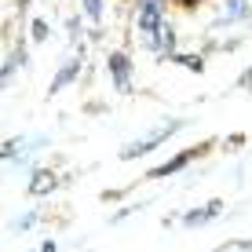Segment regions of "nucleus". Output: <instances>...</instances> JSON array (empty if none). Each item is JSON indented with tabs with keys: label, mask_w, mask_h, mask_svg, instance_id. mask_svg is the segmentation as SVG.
<instances>
[{
	"label": "nucleus",
	"mask_w": 252,
	"mask_h": 252,
	"mask_svg": "<svg viewBox=\"0 0 252 252\" xmlns=\"http://www.w3.org/2000/svg\"><path fill=\"white\" fill-rule=\"evenodd\" d=\"M110 69H114L117 92H128V88H132V66H128V59L121 55V51H114V55H110Z\"/></svg>",
	"instance_id": "nucleus-3"
},
{
	"label": "nucleus",
	"mask_w": 252,
	"mask_h": 252,
	"mask_svg": "<svg viewBox=\"0 0 252 252\" xmlns=\"http://www.w3.org/2000/svg\"><path fill=\"white\" fill-rule=\"evenodd\" d=\"M33 37L44 40V37H48V26H44V22H37V26H33Z\"/></svg>",
	"instance_id": "nucleus-9"
},
{
	"label": "nucleus",
	"mask_w": 252,
	"mask_h": 252,
	"mask_svg": "<svg viewBox=\"0 0 252 252\" xmlns=\"http://www.w3.org/2000/svg\"><path fill=\"white\" fill-rule=\"evenodd\" d=\"M139 30L146 33V40L161 30V7H158V0H143V11H139Z\"/></svg>",
	"instance_id": "nucleus-2"
},
{
	"label": "nucleus",
	"mask_w": 252,
	"mask_h": 252,
	"mask_svg": "<svg viewBox=\"0 0 252 252\" xmlns=\"http://www.w3.org/2000/svg\"><path fill=\"white\" fill-rule=\"evenodd\" d=\"M84 11H88L95 22H99V15H102V4H99V0H84Z\"/></svg>",
	"instance_id": "nucleus-8"
},
{
	"label": "nucleus",
	"mask_w": 252,
	"mask_h": 252,
	"mask_svg": "<svg viewBox=\"0 0 252 252\" xmlns=\"http://www.w3.org/2000/svg\"><path fill=\"white\" fill-rule=\"evenodd\" d=\"M187 161H190V154H179L176 161H168V164H161V168H154L150 176H172V172H176V168H183Z\"/></svg>",
	"instance_id": "nucleus-5"
},
{
	"label": "nucleus",
	"mask_w": 252,
	"mask_h": 252,
	"mask_svg": "<svg viewBox=\"0 0 252 252\" xmlns=\"http://www.w3.org/2000/svg\"><path fill=\"white\" fill-rule=\"evenodd\" d=\"M77 73V63H69L66 69H63V73H59L55 77V84H51V92H59V88H66V81H69V77H73Z\"/></svg>",
	"instance_id": "nucleus-7"
},
{
	"label": "nucleus",
	"mask_w": 252,
	"mask_h": 252,
	"mask_svg": "<svg viewBox=\"0 0 252 252\" xmlns=\"http://www.w3.org/2000/svg\"><path fill=\"white\" fill-rule=\"evenodd\" d=\"M179 125H183V121H164V125L158 128V132H150V135H143V139H139V143L125 146V150H121V158H125V161H132V158H143V154H150L154 146H161L164 139H168V135L179 128Z\"/></svg>",
	"instance_id": "nucleus-1"
},
{
	"label": "nucleus",
	"mask_w": 252,
	"mask_h": 252,
	"mask_svg": "<svg viewBox=\"0 0 252 252\" xmlns=\"http://www.w3.org/2000/svg\"><path fill=\"white\" fill-rule=\"evenodd\" d=\"M220 212H223V205H220V201H208L205 208H197V212H187V216H183V223H187V227H197V223L212 220V216H220Z\"/></svg>",
	"instance_id": "nucleus-4"
},
{
	"label": "nucleus",
	"mask_w": 252,
	"mask_h": 252,
	"mask_svg": "<svg viewBox=\"0 0 252 252\" xmlns=\"http://www.w3.org/2000/svg\"><path fill=\"white\" fill-rule=\"evenodd\" d=\"M51 187H55V179H51L48 172H37V176H33V183H30L33 194H40V190H51Z\"/></svg>",
	"instance_id": "nucleus-6"
}]
</instances>
